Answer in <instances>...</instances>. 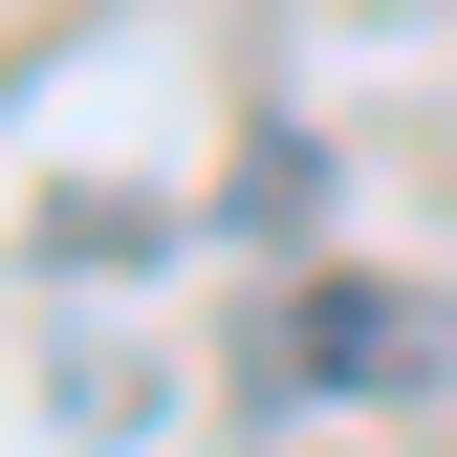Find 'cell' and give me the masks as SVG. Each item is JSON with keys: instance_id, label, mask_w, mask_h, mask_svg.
<instances>
[{"instance_id": "cell-1", "label": "cell", "mask_w": 457, "mask_h": 457, "mask_svg": "<svg viewBox=\"0 0 457 457\" xmlns=\"http://www.w3.org/2000/svg\"><path fill=\"white\" fill-rule=\"evenodd\" d=\"M436 349H457L436 283H283L262 305V392H414Z\"/></svg>"}, {"instance_id": "cell-2", "label": "cell", "mask_w": 457, "mask_h": 457, "mask_svg": "<svg viewBox=\"0 0 457 457\" xmlns=\"http://www.w3.org/2000/svg\"><path fill=\"white\" fill-rule=\"evenodd\" d=\"M305 196H327V153H283V131H262V153H240V196H218V240H283Z\"/></svg>"}]
</instances>
